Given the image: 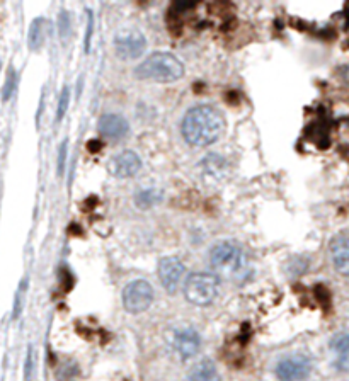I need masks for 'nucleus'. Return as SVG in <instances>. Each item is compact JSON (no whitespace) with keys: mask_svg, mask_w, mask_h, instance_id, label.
<instances>
[{"mask_svg":"<svg viewBox=\"0 0 349 381\" xmlns=\"http://www.w3.org/2000/svg\"><path fill=\"white\" fill-rule=\"evenodd\" d=\"M341 75H343V78L349 83V65L343 66V72H341Z\"/></svg>","mask_w":349,"mask_h":381,"instance_id":"nucleus-25","label":"nucleus"},{"mask_svg":"<svg viewBox=\"0 0 349 381\" xmlns=\"http://www.w3.org/2000/svg\"><path fill=\"white\" fill-rule=\"evenodd\" d=\"M24 291H26V281H23L21 284L18 295H16V305H14V318H18L21 315V303H23V296Z\"/></svg>","mask_w":349,"mask_h":381,"instance_id":"nucleus-20","label":"nucleus"},{"mask_svg":"<svg viewBox=\"0 0 349 381\" xmlns=\"http://www.w3.org/2000/svg\"><path fill=\"white\" fill-rule=\"evenodd\" d=\"M67 107H69V89H63L60 95V102H58V112H57L58 121H62L63 116H65Z\"/></svg>","mask_w":349,"mask_h":381,"instance_id":"nucleus-18","label":"nucleus"},{"mask_svg":"<svg viewBox=\"0 0 349 381\" xmlns=\"http://www.w3.org/2000/svg\"><path fill=\"white\" fill-rule=\"evenodd\" d=\"M46 26L48 23L43 18L35 19L31 24V29H29V48L31 49H38L45 41V35H46Z\"/></svg>","mask_w":349,"mask_h":381,"instance_id":"nucleus-17","label":"nucleus"},{"mask_svg":"<svg viewBox=\"0 0 349 381\" xmlns=\"http://www.w3.org/2000/svg\"><path fill=\"white\" fill-rule=\"evenodd\" d=\"M220 373H218L215 363L212 359H203L188 373L186 381H220Z\"/></svg>","mask_w":349,"mask_h":381,"instance_id":"nucleus-15","label":"nucleus"},{"mask_svg":"<svg viewBox=\"0 0 349 381\" xmlns=\"http://www.w3.org/2000/svg\"><path fill=\"white\" fill-rule=\"evenodd\" d=\"M159 281L169 295L178 291L184 276V264L178 257H164L157 267Z\"/></svg>","mask_w":349,"mask_h":381,"instance_id":"nucleus-9","label":"nucleus"},{"mask_svg":"<svg viewBox=\"0 0 349 381\" xmlns=\"http://www.w3.org/2000/svg\"><path fill=\"white\" fill-rule=\"evenodd\" d=\"M60 35H62V40H65L67 36V31H69V14L67 12H62L60 16Z\"/></svg>","mask_w":349,"mask_h":381,"instance_id":"nucleus-22","label":"nucleus"},{"mask_svg":"<svg viewBox=\"0 0 349 381\" xmlns=\"http://www.w3.org/2000/svg\"><path fill=\"white\" fill-rule=\"evenodd\" d=\"M200 169L201 174H203L205 179H208V181H224L227 175H229V162H227L222 155L210 153L200 162Z\"/></svg>","mask_w":349,"mask_h":381,"instance_id":"nucleus-13","label":"nucleus"},{"mask_svg":"<svg viewBox=\"0 0 349 381\" xmlns=\"http://www.w3.org/2000/svg\"><path fill=\"white\" fill-rule=\"evenodd\" d=\"M329 250L334 269L349 278V232H341L332 238Z\"/></svg>","mask_w":349,"mask_h":381,"instance_id":"nucleus-10","label":"nucleus"},{"mask_svg":"<svg viewBox=\"0 0 349 381\" xmlns=\"http://www.w3.org/2000/svg\"><path fill=\"white\" fill-rule=\"evenodd\" d=\"M92 24H94V20H92V16L89 14V23H87V36H86V49H89V45H91V35H92Z\"/></svg>","mask_w":349,"mask_h":381,"instance_id":"nucleus-24","label":"nucleus"},{"mask_svg":"<svg viewBox=\"0 0 349 381\" xmlns=\"http://www.w3.org/2000/svg\"><path fill=\"white\" fill-rule=\"evenodd\" d=\"M65 152H67V143H63L60 148V158H58V174L63 172V165H65Z\"/></svg>","mask_w":349,"mask_h":381,"instance_id":"nucleus-23","label":"nucleus"},{"mask_svg":"<svg viewBox=\"0 0 349 381\" xmlns=\"http://www.w3.org/2000/svg\"><path fill=\"white\" fill-rule=\"evenodd\" d=\"M147 49V37L140 29L126 28L116 33L115 52L121 60H137Z\"/></svg>","mask_w":349,"mask_h":381,"instance_id":"nucleus-5","label":"nucleus"},{"mask_svg":"<svg viewBox=\"0 0 349 381\" xmlns=\"http://www.w3.org/2000/svg\"><path fill=\"white\" fill-rule=\"evenodd\" d=\"M184 75V65L176 54L157 52L145 58L135 70V77L140 81H155L169 83L179 81Z\"/></svg>","mask_w":349,"mask_h":381,"instance_id":"nucleus-2","label":"nucleus"},{"mask_svg":"<svg viewBox=\"0 0 349 381\" xmlns=\"http://www.w3.org/2000/svg\"><path fill=\"white\" fill-rule=\"evenodd\" d=\"M142 169V160L137 153L132 150H123V152L116 153L108 162V172L113 177L118 179H130L135 177Z\"/></svg>","mask_w":349,"mask_h":381,"instance_id":"nucleus-8","label":"nucleus"},{"mask_svg":"<svg viewBox=\"0 0 349 381\" xmlns=\"http://www.w3.org/2000/svg\"><path fill=\"white\" fill-rule=\"evenodd\" d=\"M162 199L164 192L161 189H155V187H150V189H142L137 196H135V204H137L138 208L147 209L157 206Z\"/></svg>","mask_w":349,"mask_h":381,"instance_id":"nucleus-16","label":"nucleus"},{"mask_svg":"<svg viewBox=\"0 0 349 381\" xmlns=\"http://www.w3.org/2000/svg\"><path fill=\"white\" fill-rule=\"evenodd\" d=\"M220 281L210 272H193L184 284V296L196 307H208L218 296Z\"/></svg>","mask_w":349,"mask_h":381,"instance_id":"nucleus-4","label":"nucleus"},{"mask_svg":"<svg viewBox=\"0 0 349 381\" xmlns=\"http://www.w3.org/2000/svg\"><path fill=\"white\" fill-rule=\"evenodd\" d=\"M314 364L309 356L295 354L283 358L276 364V378L280 381H305L312 375Z\"/></svg>","mask_w":349,"mask_h":381,"instance_id":"nucleus-7","label":"nucleus"},{"mask_svg":"<svg viewBox=\"0 0 349 381\" xmlns=\"http://www.w3.org/2000/svg\"><path fill=\"white\" fill-rule=\"evenodd\" d=\"M181 131L189 145L210 146L224 135L225 118L213 106H196L184 115Z\"/></svg>","mask_w":349,"mask_h":381,"instance_id":"nucleus-1","label":"nucleus"},{"mask_svg":"<svg viewBox=\"0 0 349 381\" xmlns=\"http://www.w3.org/2000/svg\"><path fill=\"white\" fill-rule=\"evenodd\" d=\"M210 266L217 274L237 278L247 269V255L237 242L222 240L210 250Z\"/></svg>","mask_w":349,"mask_h":381,"instance_id":"nucleus-3","label":"nucleus"},{"mask_svg":"<svg viewBox=\"0 0 349 381\" xmlns=\"http://www.w3.org/2000/svg\"><path fill=\"white\" fill-rule=\"evenodd\" d=\"M174 347H176V351H178V354L181 356V359L186 361V359L193 358V356H196L198 353H200V349H201L200 334H198L195 329H191V327L179 330V332L176 334Z\"/></svg>","mask_w":349,"mask_h":381,"instance_id":"nucleus-12","label":"nucleus"},{"mask_svg":"<svg viewBox=\"0 0 349 381\" xmlns=\"http://www.w3.org/2000/svg\"><path fill=\"white\" fill-rule=\"evenodd\" d=\"M331 351L334 356V366L338 371H349V334L341 332L331 339Z\"/></svg>","mask_w":349,"mask_h":381,"instance_id":"nucleus-14","label":"nucleus"},{"mask_svg":"<svg viewBox=\"0 0 349 381\" xmlns=\"http://www.w3.org/2000/svg\"><path fill=\"white\" fill-rule=\"evenodd\" d=\"M154 303V288L145 279H135L123 290V307L130 313H142Z\"/></svg>","mask_w":349,"mask_h":381,"instance_id":"nucleus-6","label":"nucleus"},{"mask_svg":"<svg viewBox=\"0 0 349 381\" xmlns=\"http://www.w3.org/2000/svg\"><path fill=\"white\" fill-rule=\"evenodd\" d=\"M33 371H35V359H33V349L29 347L28 358H26V381H33Z\"/></svg>","mask_w":349,"mask_h":381,"instance_id":"nucleus-21","label":"nucleus"},{"mask_svg":"<svg viewBox=\"0 0 349 381\" xmlns=\"http://www.w3.org/2000/svg\"><path fill=\"white\" fill-rule=\"evenodd\" d=\"M98 131H99V135L103 138H106V140L118 141V140H123V138L128 135L130 124L123 116L115 115V112H109V115H104L103 118L99 119Z\"/></svg>","mask_w":349,"mask_h":381,"instance_id":"nucleus-11","label":"nucleus"},{"mask_svg":"<svg viewBox=\"0 0 349 381\" xmlns=\"http://www.w3.org/2000/svg\"><path fill=\"white\" fill-rule=\"evenodd\" d=\"M14 87H16V74H14V70H11L6 87H4V100H7L11 98L12 92H14Z\"/></svg>","mask_w":349,"mask_h":381,"instance_id":"nucleus-19","label":"nucleus"}]
</instances>
